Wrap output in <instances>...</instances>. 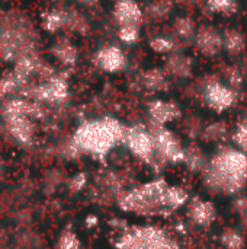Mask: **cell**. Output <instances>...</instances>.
<instances>
[{
  "label": "cell",
  "instance_id": "cell-14",
  "mask_svg": "<svg viewBox=\"0 0 247 249\" xmlns=\"http://www.w3.org/2000/svg\"><path fill=\"white\" fill-rule=\"evenodd\" d=\"M25 83H26V80L20 79L15 71L6 73V74L0 79V96H7V95L15 93V92L19 90Z\"/></svg>",
  "mask_w": 247,
  "mask_h": 249
},
{
  "label": "cell",
  "instance_id": "cell-28",
  "mask_svg": "<svg viewBox=\"0 0 247 249\" xmlns=\"http://www.w3.org/2000/svg\"><path fill=\"white\" fill-rule=\"evenodd\" d=\"M79 1H87V0H79Z\"/></svg>",
  "mask_w": 247,
  "mask_h": 249
},
{
  "label": "cell",
  "instance_id": "cell-12",
  "mask_svg": "<svg viewBox=\"0 0 247 249\" xmlns=\"http://www.w3.org/2000/svg\"><path fill=\"white\" fill-rule=\"evenodd\" d=\"M246 47L245 35L237 29H229L223 35V48L230 54H240Z\"/></svg>",
  "mask_w": 247,
  "mask_h": 249
},
{
  "label": "cell",
  "instance_id": "cell-2",
  "mask_svg": "<svg viewBox=\"0 0 247 249\" xmlns=\"http://www.w3.org/2000/svg\"><path fill=\"white\" fill-rule=\"evenodd\" d=\"M247 174L246 156L236 150H229L220 155L214 162V178L220 184L233 185L240 182Z\"/></svg>",
  "mask_w": 247,
  "mask_h": 249
},
{
  "label": "cell",
  "instance_id": "cell-18",
  "mask_svg": "<svg viewBox=\"0 0 247 249\" xmlns=\"http://www.w3.org/2000/svg\"><path fill=\"white\" fill-rule=\"evenodd\" d=\"M57 249H80L79 238L71 231H64L57 241Z\"/></svg>",
  "mask_w": 247,
  "mask_h": 249
},
{
  "label": "cell",
  "instance_id": "cell-23",
  "mask_svg": "<svg viewBox=\"0 0 247 249\" xmlns=\"http://www.w3.org/2000/svg\"><path fill=\"white\" fill-rule=\"evenodd\" d=\"M170 10V4L166 1V0H159V1H154L148 6V13L153 16V18H165Z\"/></svg>",
  "mask_w": 247,
  "mask_h": 249
},
{
  "label": "cell",
  "instance_id": "cell-13",
  "mask_svg": "<svg viewBox=\"0 0 247 249\" xmlns=\"http://www.w3.org/2000/svg\"><path fill=\"white\" fill-rule=\"evenodd\" d=\"M52 54L57 57L58 61H61V63L66 64V66H71V64H74L76 60H77V51H76L74 45L70 44V42L66 41V39H61V41H58V42L54 45Z\"/></svg>",
  "mask_w": 247,
  "mask_h": 249
},
{
  "label": "cell",
  "instance_id": "cell-5",
  "mask_svg": "<svg viewBox=\"0 0 247 249\" xmlns=\"http://www.w3.org/2000/svg\"><path fill=\"white\" fill-rule=\"evenodd\" d=\"M32 93L38 102L61 104L68 95V86L66 80L60 77H51L49 80H47V83L35 88Z\"/></svg>",
  "mask_w": 247,
  "mask_h": 249
},
{
  "label": "cell",
  "instance_id": "cell-7",
  "mask_svg": "<svg viewBox=\"0 0 247 249\" xmlns=\"http://www.w3.org/2000/svg\"><path fill=\"white\" fill-rule=\"evenodd\" d=\"M95 60H96V64L102 70L109 71V73L121 71L127 66V57L124 51L116 45H108V47L100 48Z\"/></svg>",
  "mask_w": 247,
  "mask_h": 249
},
{
  "label": "cell",
  "instance_id": "cell-16",
  "mask_svg": "<svg viewBox=\"0 0 247 249\" xmlns=\"http://www.w3.org/2000/svg\"><path fill=\"white\" fill-rule=\"evenodd\" d=\"M167 69H169L170 73H173L176 76H181V77H185V76H189V73L192 70V63L186 57L175 55V57H172L169 60Z\"/></svg>",
  "mask_w": 247,
  "mask_h": 249
},
{
  "label": "cell",
  "instance_id": "cell-26",
  "mask_svg": "<svg viewBox=\"0 0 247 249\" xmlns=\"http://www.w3.org/2000/svg\"><path fill=\"white\" fill-rule=\"evenodd\" d=\"M83 185H84V177L83 175H76L70 181V190L71 191H79Z\"/></svg>",
  "mask_w": 247,
  "mask_h": 249
},
{
  "label": "cell",
  "instance_id": "cell-17",
  "mask_svg": "<svg viewBox=\"0 0 247 249\" xmlns=\"http://www.w3.org/2000/svg\"><path fill=\"white\" fill-rule=\"evenodd\" d=\"M207 4L211 12L221 13V15H231L237 9L236 0H208Z\"/></svg>",
  "mask_w": 247,
  "mask_h": 249
},
{
  "label": "cell",
  "instance_id": "cell-11",
  "mask_svg": "<svg viewBox=\"0 0 247 249\" xmlns=\"http://www.w3.org/2000/svg\"><path fill=\"white\" fill-rule=\"evenodd\" d=\"M42 63L32 54H26V55H20L17 60H16V64H15V73L23 79V80H28L29 76L35 74L39 71Z\"/></svg>",
  "mask_w": 247,
  "mask_h": 249
},
{
  "label": "cell",
  "instance_id": "cell-3",
  "mask_svg": "<svg viewBox=\"0 0 247 249\" xmlns=\"http://www.w3.org/2000/svg\"><path fill=\"white\" fill-rule=\"evenodd\" d=\"M4 127L7 134L19 144V146H31L35 139V125L31 117L28 115H12L3 117Z\"/></svg>",
  "mask_w": 247,
  "mask_h": 249
},
{
  "label": "cell",
  "instance_id": "cell-25",
  "mask_svg": "<svg viewBox=\"0 0 247 249\" xmlns=\"http://www.w3.org/2000/svg\"><path fill=\"white\" fill-rule=\"evenodd\" d=\"M10 242V235H9V231L0 225V249H6L7 244Z\"/></svg>",
  "mask_w": 247,
  "mask_h": 249
},
{
  "label": "cell",
  "instance_id": "cell-20",
  "mask_svg": "<svg viewBox=\"0 0 247 249\" xmlns=\"http://www.w3.org/2000/svg\"><path fill=\"white\" fill-rule=\"evenodd\" d=\"M144 85L148 88V89H153V90H157V89H162L165 86V76L157 71V70H151L146 74L144 77Z\"/></svg>",
  "mask_w": 247,
  "mask_h": 249
},
{
  "label": "cell",
  "instance_id": "cell-19",
  "mask_svg": "<svg viewBox=\"0 0 247 249\" xmlns=\"http://www.w3.org/2000/svg\"><path fill=\"white\" fill-rule=\"evenodd\" d=\"M175 31L181 38H189L195 32V25L189 18H179L175 23Z\"/></svg>",
  "mask_w": 247,
  "mask_h": 249
},
{
  "label": "cell",
  "instance_id": "cell-22",
  "mask_svg": "<svg viewBox=\"0 0 247 249\" xmlns=\"http://www.w3.org/2000/svg\"><path fill=\"white\" fill-rule=\"evenodd\" d=\"M119 39L125 44H132L138 39V26H119Z\"/></svg>",
  "mask_w": 247,
  "mask_h": 249
},
{
  "label": "cell",
  "instance_id": "cell-9",
  "mask_svg": "<svg viewBox=\"0 0 247 249\" xmlns=\"http://www.w3.org/2000/svg\"><path fill=\"white\" fill-rule=\"evenodd\" d=\"M128 144H130L131 150L135 155H138L140 158H148L156 149L153 133H148V131H146L143 128L130 130V133H128Z\"/></svg>",
  "mask_w": 247,
  "mask_h": 249
},
{
  "label": "cell",
  "instance_id": "cell-10",
  "mask_svg": "<svg viewBox=\"0 0 247 249\" xmlns=\"http://www.w3.org/2000/svg\"><path fill=\"white\" fill-rule=\"evenodd\" d=\"M150 117L156 121V124L163 125L169 121H173L179 115V108L173 102L167 101H154L148 105Z\"/></svg>",
  "mask_w": 247,
  "mask_h": 249
},
{
  "label": "cell",
  "instance_id": "cell-8",
  "mask_svg": "<svg viewBox=\"0 0 247 249\" xmlns=\"http://www.w3.org/2000/svg\"><path fill=\"white\" fill-rule=\"evenodd\" d=\"M114 16L119 26H140L143 20L141 7L135 0H118L114 7Z\"/></svg>",
  "mask_w": 247,
  "mask_h": 249
},
{
  "label": "cell",
  "instance_id": "cell-27",
  "mask_svg": "<svg viewBox=\"0 0 247 249\" xmlns=\"http://www.w3.org/2000/svg\"><path fill=\"white\" fill-rule=\"evenodd\" d=\"M3 174H4V162H3V159L0 156V178L3 177Z\"/></svg>",
  "mask_w": 247,
  "mask_h": 249
},
{
  "label": "cell",
  "instance_id": "cell-24",
  "mask_svg": "<svg viewBox=\"0 0 247 249\" xmlns=\"http://www.w3.org/2000/svg\"><path fill=\"white\" fill-rule=\"evenodd\" d=\"M234 139H236L237 144H239L243 150H247V123L242 124V125L237 128V131H236V134H234Z\"/></svg>",
  "mask_w": 247,
  "mask_h": 249
},
{
  "label": "cell",
  "instance_id": "cell-21",
  "mask_svg": "<svg viewBox=\"0 0 247 249\" xmlns=\"http://www.w3.org/2000/svg\"><path fill=\"white\" fill-rule=\"evenodd\" d=\"M151 48L157 53H170L175 48V42L166 36H156L151 42H150Z\"/></svg>",
  "mask_w": 247,
  "mask_h": 249
},
{
  "label": "cell",
  "instance_id": "cell-4",
  "mask_svg": "<svg viewBox=\"0 0 247 249\" xmlns=\"http://www.w3.org/2000/svg\"><path fill=\"white\" fill-rule=\"evenodd\" d=\"M204 98L210 108L221 112L229 109L236 102V92L220 82H211L204 90Z\"/></svg>",
  "mask_w": 247,
  "mask_h": 249
},
{
  "label": "cell",
  "instance_id": "cell-15",
  "mask_svg": "<svg viewBox=\"0 0 247 249\" xmlns=\"http://www.w3.org/2000/svg\"><path fill=\"white\" fill-rule=\"evenodd\" d=\"M66 20H67V13L63 10H51L49 13H47L44 16V29L48 32H57L58 29H61L63 26H66Z\"/></svg>",
  "mask_w": 247,
  "mask_h": 249
},
{
  "label": "cell",
  "instance_id": "cell-6",
  "mask_svg": "<svg viewBox=\"0 0 247 249\" xmlns=\"http://www.w3.org/2000/svg\"><path fill=\"white\" fill-rule=\"evenodd\" d=\"M195 44L201 54L213 57L223 50V34L213 26H201L195 35Z\"/></svg>",
  "mask_w": 247,
  "mask_h": 249
},
{
  "label": "cell",
  "instance_id": "cell-1",
  "mask_svg": "<svg viewBox=\"0 0 247 249\" xmlns=\"http://www.w3.org/2000/svg\"><path fill=\"white\" fill-rule=\"evenodd\" d=\"M124 136L122 127L112 118L92 121L79 128L74 136V146L89 153H106Z\"/></svg>",
  "mask_w": 247,
  "mask_h": 249
}]
</instances>
